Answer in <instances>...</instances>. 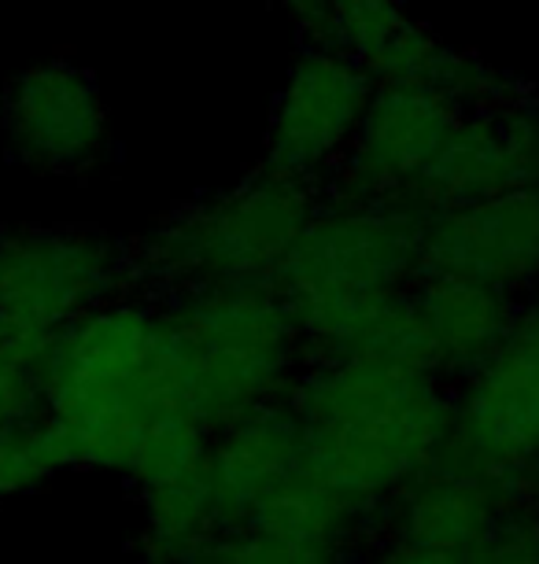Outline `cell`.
Returning a JSON list of instances; mask_svg holds the SVG:
<instances>
[{"instance_id":"cell-22","label":"cell","mask_w":539,"mask_h":564,"mask_svg":"<svg viewBox=\"0 0 539 564\" xmlns=\"http://www.w3.org/2000/svg\"><path fill=\"white\" fill-rule=\"evenodd\" d=\"M278 4L289 12V19L300 30L303 45L314 48H330V0H278Z\"/></svg>"},{"instance_id":"cell-6","label":"cell","mask_w":539,"mask_h":564,"mask_svg":"<svg viewBox=\"0 0 539 564\" xmlns=\"http://www.w3.org/2000/svg\"><path fill=\"white\" fill-rule=\"evenodd\" d=\"M137 292L130 240L86 226L0 229V322L56 336L97 306Z\"/></svg>"},{"instance_id":"cell-19","label":"cell","mask_w":539,"mask_h":564,"mask_svg":"<svg viewBox=\"0 0 539 564\" xmlns=\"http://www.w3.org/2000/svg\"><path fill=\"white\" fill-rule=\"evenodd\" d=\"M52 336L0 322V424L45 421Z\"/></svg>"},{"instance_id":"cell-9","label":"cell","mask_w":539,"mask_h":564,"mask_svg":"<svg viewBox=\"0 0 539 564\" xmlns=\"http://www.w3.org/2000/svg\"><path fill=\"white\" fill-rule=\"evenodd\" d=\"M451 451L503 476L539 454V289L517 303L503 347L454 388Z\"/></svg>"},{"instance_id":"cell-2","label":"cell","mask_w":539,"mask_h":564,"mask_svg":"<svg viewBox=\"0 0 539 564\" xmlns=\"http://www.w3.org/2000/svg\"><path fill=\"white\" fill-rule=\"evenodd\" d=\"M289 406L303 435V473L374 524L454 435V388L407 361H306Z\"/></svg>"},{"instance_id":"cell-18","label":"cell","mask_w":539,"mask_h":564,"mask_svg":"<svg viewBox=\"0 0 539 564\" xmlns=\"http://www.w3.org/2000/svg\"><path fill=\"white\" fill-rule=\"evenodd\" d=\"M141 495L137 557L141 564H204L222 535L215 502L204 484V465L182 480L148 487Z\"/></svg>"},{"instance_id":"cell-17","label":"cell","mask_w":539,"mask_h":564,"mask_svg":"<svg viewBox=\"0 0 539 564\" xmlns=\"http://www.w3.org/2000/svg\"><path fill=\"white\" fill-rule=\"evenodd\" d=\"M410 295L425 333L429 369L451 388L470 380L503 347L521 303L488 284L451 276H421Z\"/></svg>"},{"instance_id":"cell-16","label":"cell","mask_w":539,"mask_h":564,"mask_svg":"<svg viewBox=\"0 0 539 564\" xmlns=\"http://www.w3.org/2000/svg\"><path fill=\"white\" fill-rule=\"evenodd\" d=\"M303 473V435L289 402L229 424L211 435L204 484L222 535L245 528L292 476Z\"/></svg>"},{"instance_id":"cell-15","label":"cell","mask_w":539,"mask_h":564,"mask_svg":"<svg viewBox=\"0 0 539 564\" xmlns=\"http://www.w3.org/2000/svg\"><path fill=\"white\" fill-rule=\"evenodd\" d=\"M374 546V520L300 473L245 528L218 535L204 564H363Z\"/></svg>"},{"instance_id":"cell-8","label":"cell","mask_w":539,"mask_h":564,"mask_svg":"<svg viewBox=\"0 0 539 564\" xmlns=\"http://www.w3.org/2000/svg\"><path fill=\"white\" fill-rule=\"evenodd\" d=\"M374 93L377 82L352 56L303 45L273 100L259 166L325 188L330 174L352 152Z\"/></svg>"},{"instance_id":"cell-7","label":"cell","mask_w":539,"mask_h":564,"mask_svg":"<svg viewBox=\"0 0 539 564\" xmlns=\"http://www.w3.org/2000/svg\"><path fill=\"white\" fill-rule=\"evenodd\" d=\"M330 48L352 56L377 85H421L451 97L462 111L510 100L528 85L451 48L399 0H330Z\"/></svg>"},{"instance_id":"cell-10","label":"cell","mask_w":539,"mask_h":564,"mask_svg":"<svg viewBox=\"0 0 539 564\" xmlns=\"http://www.w3.org/2000/svg\"><path fill=\"white\" fill-rule=\"evenodd\" d=\"M0 130L19 166L52 177H82L111 148L108 108L93 70L71 59L15 74L0 100Z\"/></svg>"},{"instance_id":"cell-13","label":"cell","mask_w":539,"mask_h":564,"mask_svg":"<svg viewBox=\"0 0 539 564\" xmlns=\"http://www.w3.org/2000/svg\"><path fill=\"white\" fill-rule=\"evenodd\" d=\"M521 506L517 476L492 473L448 446L436 465L414 476L380 509L374 535L377 546L392 542L429 553H470L484 546Z\"/></svg>"},{"instance_id":"cell-1","label":"cell","mask_w":539,"mask_h":564,"mask_svg":"<svg viewBox=\"0 0 539 564\" xmlns=\"http://www.w3.org/2000/svg\"><path fill=\"white\" fill-rule=\"evenodd\" d=\"M45 421L71 468L115 473L137 491L196 473L211 446L163 303L141 292L52 336Z\"/></svg>"},{"instance_id":"cell-4","label":"cell","mask_w":539,"mask_h":564,"mask_svg":"<svg viewBox=\"0 0 539 564\" xmlns=\"http://www.w3.org/2000/svg\"><path fill=\"white\" fill-rule=\"evenodd\" d=\"M160 303L185 358L188 402L211 435L289 402L306 355L273 284L204 289Z\"/></svg>"},{"instance_id":"cell-11","label":"cell","mask_w":539,"mask_h":564,"mask_svg":"<svg viewBox=\"0 0 539 564\" xmlns=\"http://www.w3.org/2000/svg\"><path fill=\"white\" fill-rule=\"evenodd\" d=\"M459 104L421 85H377L352 152L325 181L322 196L347 204H399L436 163L462 122Z\"/></svg>"},{"instance_id":"cell-20","label":"cell","mask_w":539,"mask_h":564,"mask_svg":"<svg viewBox=\"0 0 539 564\" xmlns=\"http://www.w3.org/2000/svg\"><path fill=\"white\" fill-rule=\"evenodd\" d=\"M363 564H539V517L528 506L514 509L506 524L470 553H429L380 542Z\"/></svg>"},{"instance_id":"cell-3","label":"cell","mask_w":539,"mask_h":564,"mask_svg":"<svg viewBox=\"0 0 539 564\" xmlns=\"http://www.w3.org/2000/svg\"><path fill=\"white\" fill-rule=\"evenodd\" d=\"M322 207V185L248 170L237 185L174 207L130 240L133 284L141 295L273 284L306 221Z\"/></svg>"},{"instance_id":"cell-5","label":"cell","mask_w":539,"mask_h":564,"mask_svg":"<svg viewBox=\"0 0 539 564\" xmlns=\"http://www.w3.org/2000/svg\"><path fill=\"white\" fill-rule=\"evenodd\" d=\"M425 218L407 204H347L322 196L273 289L292 306L414 289Z\"/></svg>"},{"instance_id":"cell-14","label":"cell","mask_w":539,"mask_h":564,"mask_svg":"<svg viewBox=\"0 0 539 564\" xmlns=\"http://www.w3.org/2000/svg\"><path fill=\"white\" fill-rule=\"evenodd\" d=\"M421 276H451L525 300L539 289V188L440 210L421 229ZM418 276V281H421Z\"/></svg>"},{"instance_id":"cell-23","label":"cell","mask_w":539,"mask_h":564,"mask_svg":"<svg viewBox=\"0 0 539 564\" xmlns=\"http://www.w3.org/2000/svg\"><path fill=\"white\" fill-rule=\"evenodd\" d=\"M517 480H521V498H525V506L539 517V454L525 465V473L517 476Z\"/></svg>"},{"instance_id":"cell-12","label":"cell","mask_w":539,"mask_h":564,"mask_svg":"<svg viewBox=\"0 0 539 564\" xmlns=\"http://www.w3.org/2000/svg\"><path fill=\"white\" fill-rule=\"evenodd\" d=\"M539 188V97L532 89L466 111L436 163L399 199L421 218Z\"/></svg>"},{"instance_id":"cell-21","label":"cell","mask_w":539,"mask_h":564,"mask_svg":"<svg viewBox=\"0 0 539 564\" xmlns=\"http://www.w3.org/2000/svg\"><path fill=\"white\" fill-rule=\"evenodd\" d=\"M63 468H71L67 454L48 421L0 424V502L37 491Z\"/></svg>"}]
</instances>
